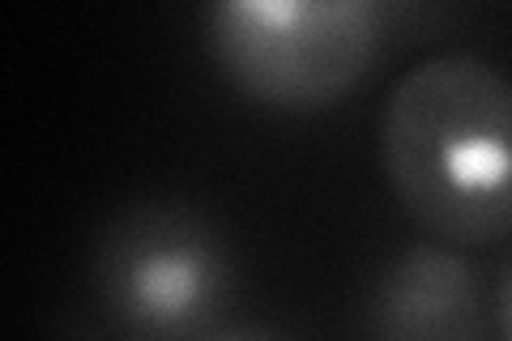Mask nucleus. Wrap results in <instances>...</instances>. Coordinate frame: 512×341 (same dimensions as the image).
Wrapping results in <instances>:
<instances>
[{
	"label": "nucleus",
	"mask_w": 512,
	"mask_h": 341,
	"mask_svg": "<svg viewBox=\"0 0 512 341\" xmlns=\"http://www.w3.org/2000/svg\"><path fill=\"white\" fill-rule=\"evenodd\" d=\"M380 162L393 197L444 243L512 235V81L448 52L397 77L380 107Z\"/></svg>",
	"instance_id": "f257e3e1"
},
{
	"label": "nucleus",
	"mask_w": 512,
	"mask_h": 341,
	"mask_svg": "<svg viewBox=\"0 0 512 341\" xmlns=\"http://www.w3.org/2000/svg\"><path fill=\"white\" fill-rule=\"evenodd\" d=\"M389 0H205L218 73L269 111H325L372 73Z\"/></svg>",
	"instance_id": "f03ea898"
},
{
	"label": "nucleus",
	"mask_w": 512,
	"mask_h": 341,
	"mask_svg": "<svg viewBox=\"0 0 512 341\" xmlns=\"http://www.w3.org/2000/svg\"><path fill=\"white\" fill-rule=\"evenodd\" d=\"M90 286L120 333L158 341L222 333L239 295L222 235L175 201L120 209L94 239Z\"/></svg>",
	"instance_id": "7ed1b4c3"
},
{
	"label": "nucleus",
	"mask_w": 512,
	"mask_h": 341,
	"mask_svg": "<svg viewBox=\"0 0 512 341\" xmlns=\"http://www.w3.org/2000/svg\"><path fill=\"white\" fill-rule=\"evenodd\" d=\"M363 333L384 341H478L487 333L483 286L466 256L444 243H414L372 282Z\"/></svg>",
	"instance_id": "20e7f679"
},
{
	"label": "nucleus",
	"mask_w": 512,
	"mask_h": 341,
	"mask_svg": "<svg viewBox=\"0 0 512 341\" xmlns=\"http://www.w3.org/2000/svg\"><path fill=\"white\" fill-rule=\"evenodd\" d=\"M491 312H495V333L512 341V261L504 265L500 282H495V303H491Z\"/></svg>",
	"instance_id": "39448f33"
}]
</instances>
